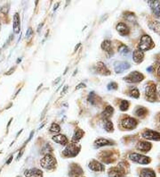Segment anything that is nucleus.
<instances>
[{"instance_id":"f257e3e1","label":"nucleus","mask_w":160,"mask_h":177,"mask_svg":"<svg viewBox=\"0 0 160 177\" xmlns=\"http://www.w3.org/2000/svg\"><path fill=\"white\" fill-rule=\"evenodd\" d=\"M154 47V42L152 40V39L148 35H143L141 38V40L138 44V48L140 51H147L151 49Z\"/></svg>"},{"instance_id":"f03ea898","label":"nucleus","mask_w":160,"mask_h":177,"mask_svg":"<svg viewBox=\"0 0 160 177\" xmlns=\"http://www.w3.org/2000/svg\"><path fill=\"white\" fill-rule=\"evenodd\" d=\"M40 164H41L42 167L45 168V169H53L55 167L56 165V160L53 158L51 154H46L40 161Z\"/></svg>"},{"instance_id":"7ed1b4c3","label":"nucleus","mask_w":160,"mask_h":177,"mask_svg":"<svg viewBox=\"0 0 160 177\" xmlns=\"http://www.w3.org/2000/svg\"><path fill=\"white\" fill-rule=\"evenodd\" d=\"M143 79H144V75L137 71L132 72L127 76L124 77V81L130 83H141Z\"/></svg>"},{"instance_id":"20e7f679","label":"nucleus","mask_w":160,"mask_h":177,"mask_svg":"<svg viewBox=\"0 0 160 177\" xmlns=\"http://www.w3.org/2000/svg\"><path fill=\"white\" fill-rule=\"evenodd\" d=\"M128 158L132 161L136 162L138 164H142V165H146V164H148L150 162L149 158L138 153H130L128 155Z\"/></svg>"},{"instance_id":"39448f33","label":"nucleus","mask_w":160,"mask_h":177,"mask_svg":"<svg viewBox=\"0 0 160 177\" xmlns=\"http://www.w3.org/2000/svg\"><path fill=\"white\" fill-rule=\"evenodd\" d=\"M145 96L146 99L150 102H154L156 100V85L153 83H149L147 84L145 88Z\"/></svg>"},{"instance_id":"423d86ee","label":"nucleus","mask_w":160,"mask_h":177,"mask_svg":"<svg viewBox=\"0 0 160 177\" xmlns=\"http://www.w3.org/2000/svg\"><path fill=\"white\" fill-rule=\"evenodd\" d=\"M79 149H80V147H77L76 144H74V143L69 144L65 148V149L63 150V156H65V157H75L78 154Z\"/></svg>"},{"instance_id":"0eeeda50","label":"nucleus","mask_w":160,"mask_h":177,"mask_svg":"<svg viewBox=\"0 0 160 177\" xmlns=\"http://www.w3.org/2000/svg\"><path fill=\"white\" fill-rule=\"evenodd\" d=\"M137 124H138V122H137L136 119H134V118L133 117H129V116L124 117L122 120V122H121L122 126L124 127V129H127V130L134 129L137 126Z\"/></svg>"},{"instance_id":"6e6552de","label":"nucleus","mask_w":160,"mask_h":177,"mask_svg":"<svg viewBox=\"0 0 160 177\" xmlns=\"http://www.w3.org/2000/svg\"><path fill=\"white\" fill-rule=\"evenodd\" d=\"M142 136L149 141H160V132L152 130H146L142 133Z\"/></svg>"},{"instance_id":"1a4fd4ad","label":"nucleus","mask_w":160,"mask_h":177,"mask_svg":"<svg viewBox=\"0 0 160 177\" xmlns=\"http://www.w3.org/2000/svg\"><path fill=\"white\" fill-rule=\"evenodd\" d=\"M130 66V64L127 63V62H117V63H115L114 68H115V72L117 73H121L125 70L129 69Z\"/></svg>"},{"instance_id":"9d476101","label":"nucleus","mask_w":160,"mask_h":177,"mask_svg":"<svg viewBox=\"0 0 160 177\" xmlns=\"http://www.w3.org/2000/svg\"><path fill=\"white\" fill-rule=\"evenodd\" d=\"M148 5L151 8V11L156 17L160 18V3L158 1H149Z\"/></svg>"},{"instance_id":"9b49d317","label":"nucleus","mask_w":160,"mask_h":177,"mask_svg":"<svg viewBox=\"0 0 160 177\" xmlns=\"http://www.w3.org/2000/svg\"><path fill=\"white\" fill-rule=\"evenodd\" d=\"M124 171L123 168L120 167H112L109 171V177H124Z\"/></svg>"},{"instance_id":"f8f14e48","label":"nucleus","mask_w":160,"mask_h":177,"mask_svg":"<svg viewBox=\"0 0 160 177\" xmlns=\"http://www.w3.org/2000/svg\"><path fill=\"white\" fill-rule=\"evenodd\" d=\"M89 168H90L91 170H93V171L101 172L104 170V165H102V164H101L100 162L96 161V160H93V161H91L90 164H89Z\"/></svg>"},{"instance_id":"ddd939ff","label":"nucleus","mask_w":160,"mask_h":177,"mask_svg":"<svg viewBox=\"0 0 160 177\" xmlns=\"http://www.w3.org/2000/svg\"><path fill=\"white\" fill-rule=\"evenodd\" d=\"M117 30H118L119 34L122 36L128 35L129 32H130V30L128 28V26L125 24H124V23H119L117 25Z\"/></svg>"},{"instance_id":"4468645a","label":"nucleus","mask_w":160,"mask_h":177,"mask_svg":"<svg viewBox=\"0 0 160 177\" xmlns=\"http://www.w3.org/2000/svg\"><path fill=\"white\" fill-rule=\"evenodd\" d=\"M96 71L97 72H99L100 74H102V75H109L110 74V72L109 70L107 68L105 65L101 62H99L97 65H96Z\"/></svg>"},{"instance_id":"2eb2a0df","label":"nucleus","mask_w":160,"mask_h":177,"mask_svg":"<svg viewBox=\"0 0 160 177\" xmlns=\"http://www.w3.org/2000/svg\"><path fill=\"white\" fill-rule=\"evenodd\" d=\"M24 175L26 177H42L43 176V174L42 171H40L39 169H29V170H26L24 173Z\"/></svg>"},{"instance_id":"dca6fc26","label":"nucleus","mask_w":160,"mask_h":177,"mask_svg":"<svg viewBox=\"0 0 160 177\" xmlns=\"http://www.w3.org/2000/svg\"><path fill=\"white\" fill-rule=\"evenodd\" d=\"M137 149L141 150L142 152H148L151 148V144L148 142H140L137 144Z\"/></svg>"},{"instance_id":"f3484780","label":"nucleus","mask_w":160,"mask_h":177,"mask_svg":"<svg viewBox=\"0 0 160 177\" xmlns=\"http://www.w3.org/2000/svg\"><path fill=\"white\" fill-rule=\"evenodd\" d=\"M143 58H144V54L142 51L140 50H135L133 51V61L136 63V64H140L143 61Z\"/></svg>"},{"instance_id":"a211bd4d","label":"nucleus","mask_w":160,"mask_h":177,"mask_svg":"<svg viewBox=\"0 0 160 177\" xmlns=\"http://www.w3.org/2000/svg\"><path fill=\"white\" fill-rule=\"evenodd\" d=\"M21 30V20L18 13H15L13 16V30L15 33H19Z\"/></svg>"},{"instance_id":"6ab92c4d","label":"nucleus","mask_w":160,"mask_h":177,"mask_svg":"<svg viewBox=\"0 0 160 177\" xmlns=\"http://www.w3.org/2000/svg\"><path fill=\"white\" fill-rule=\"evenodd\" d=\"M95 147H103V146H108V145H112V142L109 140H106V139H103V138H101V139H98L96 140L95 142Z\"/></svg>"},{"instance_id":"aec40b11","label":"nucleus","mask_w":160,"mask_h":177,"mask_svg":"<svg viewBox=\"0 0 160 177\" xmlns=\"http://www.w3.org/2000/svg\"><path fill=\"white\" fill-rule=\"evenodd\" d=\"M149 29L152 30L156 33L160 35V23L158 21H152L148 24Z\"/></svg>"},{"instance_id":"412c9836","label":"nucleus","mask_w":160,"mask_h":177,"mask_svg":"<svg viewBox=\"0 0 160 177\" xmlns=\"http://www.w3.org/2000/svg\"><path fill=\"white\" fill-rule=\"evenodd\" d=\"M101 48L103 50H105L107 53L109 54V55H112L113 54V49H112V45H111V42L109 40H105V41L102 42L101 44Z\"/></svg>"},{"instance_id":"4be33fe9","label":"nucleus","mask_w":160,"mask_h":177,"mask_svg":"<svg viewBox=\"0 0 160 177\" xmlns=\"http://www.w3.org/2000/svg\"><path fill=\"white\" fill-rule=\"evenodd\" d=\"M53 140L55 142L61 144V145H66V144H68V139L66 138V136L62 135V134L53 136Z\"/></svg>"},{"instance_id":"5701e85b","label":"nucleus","mask_w":160,"mask_h":177,"mask_svg":"<svg viewBox=\"0 0 160 177\" xmlns=\"http://www.w3.org/2000/svg\"><path fill=\"white\" fill-rule=\"evenodd\" d=\"M141 177H156V174L152 169L149 168H144L142 169L141 174H140Z\"/></svg>"},{"instance_id":"b1692460","label":"nucleus","mask_w":160,"mask_h":177,"mask_svg":"<svg viewBox=\"0 0 160 177\" xmlns=\"http://www.w3.org/2000/svg\"><path fill=\"white\" fill-rule=\"evenodd\" d=\"M113 112H114V109H113L112 106H108L106 108H105V110L101 113V116H102L103 118H105V119L107 120L108 118L110 117V116L112 115Z\"/></svg>"},{"instance_id":"393cba45","label":"nucleus","mask_w":160,"mask_h":177,"mask_svg":"<svg viewBox=\"0 0 160 177\" xmlns=\"http://www.w3.org/2000/svg\"><path fill=\"white\" fill-rule=\"evenodd\" d=\"M84 134H85V132H84L81 129H77V130H76L75 133H74V135H73V142H78V141L83 137Z\"/></svg>"},{"instance_id":"a878e982","label":"nucleus","mask_w":160,"mask_h":177,"mask_svg":"<svg viewBox=\"0 0 160 177\" xmlns=\"http://www.w3.org/2000/svg\"><path fill=\"white\" fill-rule=\"evenodd\" d=\"M147 113H148V110L145 107L141 106V107H138L136 109L135 115H136L137 116H139V117H144L147 115Z\"/></svg>"},{"instance_id":"bb28decb","label":"nucleus","mask_w":160,"mask_h":177,"mask_svg":"<svg viewBox=\"0 0 160 177\" xmlns=\"http://www.w3.org/2000/svg\"><path fill=\"white\" fill-rule=\"evenodd\" d=\"M129 96L132 98H134V99H138L140 97V92H139L138 88H134V87L131 88L129 89Z\"/></svg>"},{"instance_id":"cd10ccee","label":"nucleus","mask_w":160,"mask_h":177,"mask_svg":"<svg viewBox=\"0 0 160 177\" xmlns=\"http://www.w3.org/2000/svg\"><path fill=\"white\" fill-rule=\"evenodd\" d=\"M129 107V103L126 100H121L120 105H119V108L121 111H126Z\"/></svg>"},{"instance_id":"c85d7f7f","label":"nucleus","mask_w":160,"mask_h":177,"mask_svg":"<svg viewBox=\"0 0 160 177\" xmlns=\"http://www.w3.org/2000/svg\"><path fill=\"white\" fill-rule=\"evenodd\" d=\"M126 15H124V17L126 18V20L127 21H129L131 23H135L136 22V18H135V15H134V13H125Z\"/></svg>"},{"instance_id":"c756f323","label":"nucleus","mask_w":160,"mask_h":177,"mask_svg":"<svg viewBox=\"0 0 160 177\" xmlns=\"http://www.w3.org/2000/svg\"><path fill=\"white\" fill-rule=\"evenodd\" d=\"M119 52L121 55H127V54L130 52V50H129V48L126 47L125 45H121L119 47Z\"/></svg>"},{"instance_id":"7c9ffc66","label":"nucleus","mask_w":160,"mask_h":177,"mask_svg":"<svg viewBox=\"0 0 160 177\" xmlns=\"http://www.w3.org/2000/svg\"><path fill=\"white\" fill-rule=\"evenodd\" d=\"M71 173H74L72 175H76V174H80L81 173H82V170H81V168L78 166V165H73L72 167H71Z\"/></svg>"},{"instance_id":"2f4dec72","label":"nucleus","mask_w":160,"mask_h":177,"mask_svg":"<svg viewBox=\"0 0 160 177\" xmlns=\"http://www.w3.org/2000/svg\"><path fill=\"white\" fill-rule=\"evenodd\" d=\"M104 127H105V129H106L107 131H113V124L109 121V120H106V119H105Z\"/></svg>"},{"instance_id":"473e14b6","label":"nucleus","mask_w":160,"mask_h":177,"mask_svg":"<svg viewBox=\"0 0 160 177\" xmlns=\"http://www.w3.org/2000/svg\"><path fill=\"white\" fill-rule=\"evenodd\" d=\"M60 131H61V127L59 126V124H53L50 127V131L52 132H59Z\"/></svg>"},{"instance_id":"72a5a7b5","label":"nucleus","mask_w":160,"mask_h":177,"mask_svg":"<svg viewBox=\"0 0 160 177\" xmlns=\"http://www.w3.org/2000/svg\"><path fill=\"white\" fill-rule=\"evenodd\" d=\"M97 99V96L95 95V92H92V93H90L89 95V98H88V100L92 103V104H95V99Z\"/></svg>"},{"instance_id":"f704fd0d","label":"nucleus","mask_w":160,"mask_h":177,"mask_svg":"<svg viewBox=\"0 0 160 177\" xmlns=\"http://www.w3.org/2000/svg\"><path fill=\"white\" fill-rule=\"evenodd\" d=\"M118 88V84L116 83H110L108 85V89H116Z\"/></svg>"},{"instance_id":"c9c22d12","label":"nucleus","mask_w":160,"mask_h":177,"mask_svg":"<svg viewBox=\"0 0 160 177\" xmlns=\"http://www.w3.org/2000/svg\"><path fill=\"white\" fill-rule=\"evenodd\" d=\"M32 34V30L30 29H29L28 30V32L26 33V37H29V38H30V35Z\"/></svg>"},{"instance_id":"e433bc0d","label":"nucleus","mask_w":160,"mask_h":177,"mask_svg":"<svg viewBox=\"0 0 160 177\" xmlns=\"http://www.w3.org/2000/svg\"><path fill=\"white\" fill-rule=\"evenodd\" d=\"M158 76L160 78V65L158 66Z\"/></svg>"},{"instance_id":"4c0bfd02","label":"nucleus","mask_w":160,"mask_h":177,"mask_svg":"<svg viewBox=\"0 0 160 177\" xmlns=\"http://www.w3.org/2000/svg\"><path fill=\"white\" fill-rule=\"evenodd\" d=\"M83 86H84V87H85V84H80V85H79V86H77V88H83Z\"/></svg>"},{"instance_id":"58836bf2","label":"nucleus","mask_w":160,"mask_h":177,"mask_svg":"<svg viewBox=\"0 0 160 177\" xmlns=\"http://www.w3.org/2000/svg\"><path fill=\"white\" fill-rule=\"evenodd\" d=\"M158 94H159V97H160V88H159V90H158Z\"/></svg>"},{"instance_id":"ea45409f","label":"nucleus","mask_w":160,"mask_h":177,"mask_svg":"<svg viewBox=\"0 0 160 177\" xmlns=\"http://www.w3.org/2000/svg\"><path fill=\"white\" fill-rule=\"evenodd\" d=\"M159 122H160V118H159Z\"/></svg>"}]
</instances>
